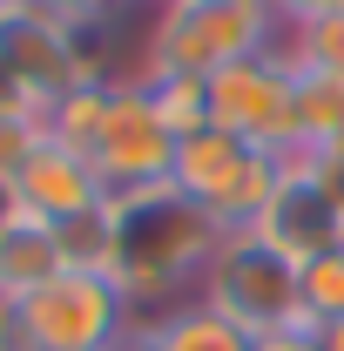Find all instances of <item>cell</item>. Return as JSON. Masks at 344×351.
<instances>
[{
  "label": "cell",
  "instance_id": "cell-21",
  "mask_svg": "<svg viewBox=\"0 0 344 351\" xmlns=\"http://www.w3.org/2000/svg\"><path fill=\"white\" fill-rule=\"evenodd\" d=\"M115 351H169V345H162V331H156V324H142V317H135L129 331H122V345H115Z\"/></svg>",
  "mask_w": 344,
  "mask_h": 351
},
{
  "label": "cell",
  "instance_id": "cell-20",
  "mask_svg": "<svg viewBox=\"0 0 344 351\" xmlns=\"http://www.w3.org/2000/svg\"><path fill=\"white\" fill-rule=\"evenodd\" d=\"M344 0H270V14L284 21V27H304V21H317V14H338Z\"/></svg>",
  "mask_w": 344,
  "mask_h": 351
},
{
  "label": "cell",
  "instance_id": "cell-12",
  "mask_svg": "<svg viewBox=\"0 0 344 351\" xmlns=\"http://www.w3.org/2000/svg\"><path fill=\"white\" fill-rule=\"evenodd\" d=\"M142 324H156L169 351H257V338H250L236 317H223V311L203 304V298H182L175 311H162V317H142Z\"/></svg>",
  "mask_w": 344,
  "mask_h": 351
},
{
  "label": "cell",
  "instance_id": "cell-13",
  "mask_svg": "<svg viewBox=\"0 0 344 351\" xmlns=\"http://www.w3.org/2000/svg\"><path fill=\"white\" fill-rule=\"evenodd\" d=\"M54 237H61V263H68V270L122 284V230H115V210H108V203L88 210V217L54 223Z\"/></svg>",
  "mask_w": 344,
  "mask_h": 351
},
{
  "label": "cell",
  "instance_id": "cell-3",
  "mask_svg": "<svg viewBox=\"0 0 344 351\" xmlns=\"http://www.w3.org/2000/svg\"><path fill=\"white\" fill-rule=\"evenodd\" d=\"M196 298L216 304L223 317H236L250 338L304 331V263L284 257L277 243H263L257 230H230V237L216 243Z\"/></svg>",
  "mask_w": 344,
  "mask_h": 351
},
{
  "label": "cell",
  "instance_id": "cell-18",
  "mask_svg": "<svg viewBox=\"0 0 344 351\" xmlns=\"http://www.w3.org/2000/svg\"><path fill=\"white\" fill-rule=\"evenodd\" d=\"M47 142L41 115H27V108H0V182H14V176L27 169V156Z\"/></svg>",
  "mask_w": 344,
  "mask_h": 351
},
{
  "label": "cell",
  "instance_id": "cell-9",
  "mask_svg": "<svg viewBox=\"0 0 344 351\" xmlns=\"http://www.w3.org/2000/svg\"><path fill=\"white\" fill-rule=\"evenodd\" d=\"M250 230H257L263 243H277L284 257L310 263V257H324V250L344 243V203L291 156L284 176H277V189H270V203H263V217L250 223Z\"/></svg>",
  "mask_w": 344,
  "mask_h": 351
},
{
  "label": "cell",
  "instance_id": "cell-14",
  "mask_svg": "<svg viewBox=\"0 0 344 351\" xmlns=\"http://www.w3.org/2000/svg\"><path fill=\"white\" fill-rule=\"evenodd\" d=\"M129 82L156 101V115L175 129V142L196 135V129H210V82H196V75H162V68H135Z\"/></svg>",
  "mask_w": 344,
  "mask_h": 351
},
{
  "label": "cell",
  "instance_id": "cell-5",
  "mask_svg": "<svg viewBox=\"0 0 344 351\" xmlns=\"http://www.w3.org/2000/svg\"><path fill=\"white\" fill-rule=\"evenodd\" d=\"M277 176H284V156H263V149H250L223 129H196L175 142L169 182L189 203H203L223 230H250L270 203V189H277Z\"/></svg>",
  "mask_w": 344,
  "mask_h": 351
},
{
  "label": "cell",
  "instance_id": "cell-19",
  "mask_svg": "<svg viewBox=\"0 0 344 351\" xmlns=\"http://www.w3.org/2000/svg\"><path fill=\"white\" fill-rule=\"evenodd\" d=\"M34 14H47V21H61V27H88V21H101L115 0H27Z\"/></svg>",
  "mask_w": 344,
  "mask_h": 351
},
{
  "label": "cell",
  "instance_id": "cell-10",
  "mask_svg": "<svg viewBox=\"0 0 344 351\" xmlns=\"http://www.w3.org/2000/svg\"><path fill=\"white\" fill-rule=\"evenodd\" d=\"M101 203H108V182L95 176V162L82 149L54 142V135L27 156V169L14 176V210L34 217V223H68V217L101 210Z\"/></svg>",
  "mask_w": 344,
  "mask_h": 351
},
{
  "label": "cell",
  "instance_id": "cell-15",
  "mask_svg": "<svg viewBox=\"0 0 344 351\" xmlns=\"http://www.w3.org/2000/svg\"><path fill=\"white\" fill-rule=\"evenodd\" d=\"M297 135H304L297 156L344 142V75H310V68H297Z\"/></svg>",
  "mask_w": 344,
  "mask_h": 351
},
{
  "label": "cell",
  "instance_id": "cell-11",
  "mask_svg": "<svg viewBox=\"0 0 344 351\" xmlns=\"http://www.w3.org/2000/svg\"><path fill=\"white\" fill-rule=\"evenodd\" d=\"M61 270H68V263H61V237H54V223H34V217L0 223V304L34 298V291L54 284Z\"/></svg>",
  "mask_w": 344,
  "mask_h": 351
},
{
  "label": "cell",
  "instance_id": "cell-16",
  "mask_svg": "<svg viewBox=\"0 0 344 351\" xmlns=\"http://www.w3.org/2000/svg\"><path fill=\"white\" fill-rule=\"evenodd\" d=\"M284 61L310 68V75H344V7L304 21V27H284Z\"/></svg>",
  "mask_w": 344,
  "mask_h": 351
},
{
  "label": "cell",
  "instance_id": "cell-4",
  "mask_svg": "<svg viewBox=\"0 0 344 351\" xmlns=\"http://www.w3.org/2000/svg\"><path fill=\"white\" fill-rule=\"evenodd\" d=\"M7 324H14V345L21 351H115L135 317H129L122 284L61 270L34 298L7 304Z\"/></svg>",
  "mask_w": 344,
  "mask_h": 351
},
{
  "label": "cell",
  "instance_id": "cell-17",
  "mask_svg": "<svg viewBox=\"0 0 344 351\" xmlns=\"http://www.w3.org/2000/svg\"><path fill=\"white\" fill-rule=\"evenodd\" d=\"M344 324V243L304 263V331Z\"/></svg>",
  "mask_w": 344,
  "mask_h": 351
},
{
  "label": "cell",
  "instance_id": "cell-1",
  "mask_svg": "<svg viewBox=\"0 0 344 351\" xmlns=\"http://www.w3.org/2000/svg\"><path fill=\"white\" fill-rule=\"evenodd\" d=\"M108 210H115V230H122V298H129V317L175 311L182 284H203L216 243L230 237L175 182L135 189V196H108Z\"/></svg>",
  "mask_w": 344,
  "mask_h": 351
},
{
  "label": "cell",
  "instance_id": "cell-2",
  "mask_svg": "<svg viewBox=\"0 0 344 351\" xmlns=\"http://www.w3.org/2000/svg\"><path fill=\"white\" fill-rule=\"evenodd\" d=\"M284 41V21L263 0H156L149 41H142V68L162 75H196L210 82L236 61H257Z\"/></svg>",
  "mask_w": 344,
  "mask_h": 351
},
{
  "label": "cell",
  "instance_id": "cell-6",
  "mask_svg": "<svg viewBox=\"0 0 344 351\" xmlns=\"http://www.w3.org/2000/svg\"><path fill=\"white\" fill-rule=\"evenodd\" d=\"M210 129L250 142L263 156H297L304 135H297V68L284 61V41L257 54V61H236L210 75Z\"/></svg>",
  "mask_w": 344,
  "mask_h": 351
},
{
  "label": "cell",
  "instance_id": "cell-22",
  "mask_svg": "<svg viewBox=\"0 0 344 351\" xmlns=\"http://www.w3.org/2000/svg\"><path fill=\"white\" fill-rule=\"evenodd\" d=\"M257 351H317V331H270L257 338Z\"/></svg>",
  "mask_w": 344,
  "mask_h": 351
},
{
  "label": "cell",
  "instance_id": "cell-24",
  "mask_svg": "<svg viewBox=\"0 0 344 351\" xmlns=\"http://www.w3.org/2000/svg\"><path fill=\"white\" fill-rule=\"evenodd\" d=\"M263 7H270V0H263Z\"/></svg>",
  "mask_w": 344,
  "mask_h": 351
},
{
  "label": "cell",
  "instance_id": "cell-23",
  "mask_svg": "<svg viewBox=\"0 0 344 351\" xmlns=\"http://www.w3.org/2000/svg\"><path fill=\"white\" fill-rule=\"evenodd\" d=\"M21 210H14V182H0V223H14Z\"/></svg>",
  "mask_w": 344,
  "mask_h": 351
},
{
  "label": "cell",
  "instance_id": "cell-7",
  "mask_svg": "<svg viewBox=\"0 0 344 351\" xmlns=\"http://www.w3.org/2000/svg\"><path fill=\"white\" fill-rule=\"evenodd\" d=\"M88 162L108 182V196H135V189H162L175 169V129L156 115V101L135 82H115L108 115L88 142Z\"/></svg>",
  "mask_w": 344,
  "mask_h": 351
},
{
  "label": "cell",
  "instance_id": "cell-8",
  "mask_svg": "<svg viewBox=\"0 0 344 351\" xmlns=\"http://www.w3.org/2000/svg\"><path fill=\"white\" fill-rule=\"evenodd\" d=\"M0 75L27 95V108L47 115L75 82H95L82 68V41L75 27L34 14L27 0H0Z\"/></svg>",
  "mask_w": 344,
  "mask_h": 351
}]
</instances>
